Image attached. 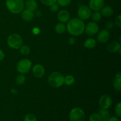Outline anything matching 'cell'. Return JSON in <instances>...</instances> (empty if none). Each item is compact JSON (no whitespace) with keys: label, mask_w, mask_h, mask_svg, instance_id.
Here are the masks:
<instances>
[{"label":"cell","mask_w":121,"mask_h":121,"mask_svg":"<svg viewBox=\"0 0 121 121\" xmlns=\"http://www.w3.org/2000/svg\"><path fill=\"white\" fill-rule=\"evenodd\" d=\"M85 25L83 20L79 18L70 19L67 22L66 30L70 34L73 36H79L85 31Z\"/></svg>","instance_id":"obj_1"},{"label":"cell","mask_w":121,"mask_h":121,"mask_svg":"<svg viewBox=\"0 0 121 121\" xmlns=\"http://www.w3.org/2000/svg\"><path fill=\"white\" fill-rule=\"evenodd\" d=\"M6 7L13 14H19L24 10V2L23 0H7Z\"/></svg>","instance_id":"obj_2"},{"label":"cell","mask_w":121,"mask_h":121,"mask_svg":"<svg viewBox=\"0 0 121 121\" xmlns=\"http://www.w3.org/2000/svg\"><path fill=\"white\" fill-rule=\"evenodd\" d=\"M65 77L60 72H54L51 73L48 78V82L52 87L57 88L64 84Z\"/></svg>","instance_id":"obj_3"},{"label":"cell","mask_w":121,"mask_h":121,"mask_svg":"<svg viewBox=\"0 0 121 121\" xmlns=\"http://www.w3.org/2000/svg\"><path fill=\"white\" fill-rule=\"evenodd\" d=\"M7 44L13 49H19L23 44V40L19 34H12L7 39Z\"/></svg>","instance_id":"obj_4"},{"label":"cell","mask_w":121,"mask_h":121,"mask_svg":"<svg viewBox=\"0 0 121 121\" xmlns=\"http://www.w3.org/2000/svg\"><path fill=\"white\" fill-rule=\"evenodd\" d=\"M85 114L80 108H74L71 110L69 113L70 121H85Z\"/></svg>","instance_id":"obj_5"},{"label":"cell","mask_w":121,"mask_h":121,"mask_svg":"<svg viewBox=\"0 0 121 121\" xmlns=\"http://www.w3.org/2000/svg\"><path fill=\"white\" fill-rule=\"evenodd\" d=\"M31 65L32 63L29 59H21L19 61L17 65V69L20 73L26 74L30 70Z\"/></svg>","instance_id":"obj_6"},{"label":"cell","mask_w":121,"mask_h":121,"mask_svg":"<svg viewBox=\"0 0 121 121\" xmlns=\"http://www.w3.org/2000/svg\"><path fill=\"white\" fill-rule=\"evenodd\" d=\"M92 14V10L87 5H82L78 11L79 18L82 20H86L89 18Z\"/></svg>","instance_id":"obj_7"},{"label":"cell","mask_w":121,"mask_h":121,"mask_svg":"<svg viewBox=\"0 0 121 121\" xmlns=\"http://www.w3.org/2000/svg\"><path fill=\"white\" fill-rule=\"evenodd\" d=\"M85 31L87 35L93 36L99 32V26L95 22H89L85 26Z\"/></svg>","instance_id":"obj_8"},{"label":"cell","mask_w":121,"mask_h":121,"mask_svg":"<svg viewBox=\"0 0 121 121\" xmlns=\"http://www.w3.org/2000/svg\"><path fill=\"white\" fill-rule=\"evenodd\" d=\"M112 104V100L111 97L108 95H104L99 99V105L102 109H108L111 107Z\"/></svg>","instance_id":"obj_9"},{"label":"cell","mask_w":121,"mask_h":121,"mask_svg":"<svg viewBox=\"0 0 121 121\" xmlns=\"http://www.w3.org/2000/svg\"><path fill=\"white\" fill-rule=\"evenodd\" d=\"M104 0H90L89 7L93 11H99L104 6Z\"/></svg>","instance_id":"obj_10"},{"label":"cell","mask_w":121,"mask_h":121,"mask_svg":"<svg viewBox=\"0 0 121 121\" xmlns=\"http://www.w3.org/2000/svg\"><path fill=\"white\" fill-rule=\"evenodd\" d=\"M110 37L109 31L107 30H102L98 32L97 35V40L100 43H105L109 40Z\"/></svg>","instance_id":"obj_11"},{"label":"cell","mask_w":121,"mask_h":121,"mask_svg":"<svg viewBox=\"0 0 121 121\" xmlns=\"http://www.w3.org/2000/svg\"><path fill=\"white\" fill-rule=\"evenodd\" d=\"M33 73L35 78H41L45 74L44 67L40 64H37L33 67Z\"/></svg>","instance_id":"obj_12"},{"label":"cell","mask_w":121,"mask_h":121,"mask_svg":"<svg viewBox=\"0 0 121 121\" xmlns=\"http://www.w3.org/2000/svg\"><path fill=\"white\" fill-rule=\"evenodd\" d=\"M57 19L60 22L65 23L67 22L70 19V15L66 10H61L58 13Z\"/></svg>","instance_id":"obj_13"},{"label":"cell","mask_w":121,"mask_h":121,"mask_svg":"<svg viewBox=\"0 0 121 121\" xmlns=\"http://www.w3.org/2000/svg\"><path fill=\"white\" fill-rule=\"evenodd\" d=\"M107 50L109 52L112 53H117L118 52H121V46L119 43L117 41H113L108 44L107 47Z\"/></svg>","instance_id":"obj_14"},{"label":"cell","mask_w":121,"mask_h":121,"mask_svg":"<svg viewBox=\"0 0 121 121\" xmlns=\"http://www.w3.org/2000/svg\"><path fill=\"white\" fill-rule=\"evenodd\" d=\"M24 7L27 9L34 12L37 9L38 4L35 0H26L24 2Z\"/></svg>","instance_id":"obj_15"},{"label":"cell","mask_w":121,"mask_h":121,"mask_svg":"<svg viewBox=\"0 0 121 121\" xmlns=\"http://www.w3.org/2000/svg\"><path fill=\"white\" fill-rule=\"evenodd\" d=\"M34 12L31 11L28 9H26L21 12V17L24 21H30L34 18Z\"/></svg>","instance_id":"obj_16"},{"label":"cell","mask_w":121,"mask_h":121,"mask_svg":"<svg viewBox=\"0 0 121 121\" xmlns=\"http://www.w3.org/2000/svg\"><path fill=\"white\" fill-rule=\"evenodd\" d=\"M100 14L105 17H110L113 14V10L109 6H104L100 9Z\"/></svg>","instance_id":"obj_17"},{"label":"cell","mask_w":121,"mask_h":121,"mask_svg":"<svg viewBox=\"0 0 121 121\" xmlns=\"http://www.w3.org/2000/svg\"><path fill=\"white\" fill-rule=\"evenodd\" d=\"M96 46V41L93 38H89L86 39L84 43V46L89 49H92Z\"/></svg>","instance_id":"obj_18"},{"label":"cell","mask_w":121,"mask_h":121,"mask_svg":"<svg viewBox=\"0 0 121 121\" xmlns=\"http://www.w3.org/2000/svg\"><path fill=\"white\" fill-rule=\"evenodd\" d=\"M99 115L101 118L102 121H108L110 118V113L108 109L102 108L99 111Z\"/></svg>","instance_id":"obj_19"},{"label":"cell","mask_w":121,"mask_h":121,"mask_svg":"<svg viewBox=\"0 0 121 121\" xmlns=\"http://www.w3.org/2000/svg\"><path fill=\"white\" fill-rule=\"evenodd\" d=\"M54 30L56 32L57 34H61L65 33L66 30V26L65 24L62 22H59V23L57 24L56 25L55 27H54Z\"/></svg>","instance_id":"obj_20"},{"label":"cell","mask_w":121,"mask_h":121,"mask_svg":"<svg viewBox=\"0 0 121 121\" xmlns=\"http://www.w3.org/2000/svg\"><path fill=\"white\" fill-rule=\"evenodd\" d=\"M20 52L22 55L27 56L30 53V48L27 45H22L20 48Z\"/></svg>","instance_id":"obj_21"},{"label":"cell","mask_w":121,"mask_h":121,"mask_svg":"<svg viewBox=\"0 0 121 121\" xmlns=\"http://www.w3.org/2000/svg\"><path fill=\"white\" fill-rule=\"evenodd\" d=\"M74 83V78L72 75H67L64 79V83L67 86L72 85Z\"/></svg>","instance_id":"obj_22"},{"label":"cell","mask_w":121,"mask_h":121,"mask_svg":"<svg viewBox=\"0 0 121 121\" xmlns=\"http://www.w3.org/2000/svg\"><path fill=\"white\" fill-rule=\"evenodd\" d=\"M91 17L92 18L93 22H98L100 21L102 18V15L100 12L99 11H95L93 13H92Z\"/></svg>","instance_id":"obj_23"},{"label":"cell","mask_w":121,"mask_h":121,"mask_svg":"<svg viewBox=\"0 0 121 121\" xmlns=\"http://www.w3.org/2000/svg\"><path fill=\"white\" fill-rule=\"evenodd\" d=\"M15 81H16V83L18 85H24L25 82H26V77L24 75V74L20 73V74L17 75V76L16 77Z\"/></svg>","instance_id":"obj_24"},{"label":"cell","mask_w":121,"mask_h":121,"mask_svg":"<svg viewBox=\"0 0 121 121\" xmlns=\"http://www.w3.org/2000/svg\"><path fill=\"white\" fill-rule=\"evenodd\" d=\"M72 0H57V4L61 7H67L71 3Z\"/></svg>","instance_id":"obj_25"},{"label":"cell","mask_w":121,"mask_h":121,"mask_svg":"<svg viewBox=\"0 0 121 121\" xmlns=\"http://www.w3.org/2000/svg\"><path fill=\"white\" fill-rule=\"evenodd\" d=\"M24 121H37V118L34 115L28 113L25 116Z\"/></svg>","instance_id":"obj_26"},{"label":"cell","mask_w":121,"mask_h":121,"mask_svg":"<svg viewBox=\"0 0 121 121\" xmlns=\"http://www.w3.org/2000/svg\"><path fill=\"white\" fill-rule=\"evenodd\" d=\"M89 121H102V119L99 113H95L90 116Z\"/></svg>","instance_id":"obj_27"},{"label":"cell","mask_w":121,"mask_h":121,"mask_svg":"<svg viewBox=\"0 0 121 121\" xmlns=\"http://www.w3.org/2000/svg\"><path fill=\"white\" fill-rule=\"evenodd\" d=\"M115 112L116 115L118 118L121 117V103L119 102L115 106Z\"/></svg>","instance_id":"obj_28"},{"label":"cell","mask_w":121,"mask_h":121,"mask_svg":"<svg viewBox=\"0 0 121 121\" xmlns=\"http://www.w3.org/2000/svg\"><path fill=\"white\" fill-rule=\"evenodd\" d=\"M56 1L57 0H40V1L43 4L47 6H50L51 5L53 4L56 3Z\"/></svg>","instance_id":"obj_29"},{"label":"cell","mask_w":121,"mask_h":121,"mask_svg":"<svg viewBox=\"0 0 121 121\" xmlns=\"http://www.w3.org/2000/svg\"><path fill=\"white\" fill-rule=\"evenodd\" d=\"M113 87L117 91H120L121 90V82L117 81L115 80L113 82Z\"/></svg>","instance_id":"obj_30"},{"label":"cell","mask_w":121,"mask_h":121,"mask_svg":"<svg viewBox=\"0 0 121 121\" xmlns=\"http://www.w3.org/2000/svg\"><path fill=\"white\" fill-rule=\"evenodd\" d=\"M114 25L118 27V28H121V15H119L115 20Z\"/></svg>","instance_id":"obj_31"},{"label":"cell","mask_w":121,"mask_h":121,"mask_svg":"<svg viewBox=\"0 0 121 121\" xmlns=\"http://www.w3.org/2000/svg\"><path fill=\"white\" fill-rule=\"evenodd\" d=\"M50 9L53 13H56L58 11V9H59V5L56 3L51 5L50 6Z\"/></svg>","instance_id":"obj_32"},{"label":"cell","mask_w":121,"mask_h":121,"mask_svg":"<svg viewBox=\"0 0 121 121\" xmlns=\"http://www.w3.org/2000/svg\"><path fill=\"white\" fill-rule=\"evenodd\" d=\"M114 23H113L112 21H108L107 23L106 24V30H111L113 29V28L114 27Z\"/></svg>","instance_id":"obj_33"},{"label":"cell","mask_w":121,"mask_h":121,"mask_svg":"<svg viewBox=\"0 0 121 121\" xmlns=\"http://www.w3.org/2000/svg\"><path fill=\"white\" fill-rule=\"evenodd\" d=\"M32 32L35 35H38V34H39L40 33V30L38 27H34L32 30Z\"/></svg>","instance_id":"obj_34"},{"label":"cell","mask_w":121,"mask_h":121,"mask_svg":"<svg viewBox=\"0 0 121 121\" xmlns=\"http://www.w3.org/2000/svg\"><path fill=\"white\" fill-rule=\"evenodd\" d=\"M76 43V40L74 37H70L69 39V44L70 45H74Z\"/></svg>","instance_id":"obj_35"},{"label":"cell","mask_w":121,"mask_h":121,"mask_svg":"<svg viewBox=\"0 0 121 121\" xmlns=\"http://www.w3.org/2000/svg\"><path fill=\"white\" fill-rule=\"evenodd\" d=\"M115 80L119 82H121V72H118L117 73L115 76Z\"/></svg>","instance_id":"obj_36"},{"label":"cell","mask_w":121,"mask_h":121,"mask_svg":"<svg viewBox=\"0 0 121 121\" xmlns=\"http://www.w3.org/2000/svg\"><path fill=\"white\" fill-rule=\"evenodd\" d=\"M4 57H5L4 53L3 51H2V50L0 49V61L3 60V59H4Z\"/></svg>","instance_id":"obj_37"},{"label":"cell","mask_w":121,"mask_h":121,"mask_svg":"<svg viewBox=\"0 0 121 121\" xmlns=\"http://www.w3.org/2000/svg\"><path fill=\"white\" fill-rule=\"evenodd\" d=\"M108 121H119V118H117V117H111V118L110 117V118L108 119Z\"/></svg>","instance_id":"obj_38"},{"label":"cell","mask_w":121,"mask_h":121,"mask_svg":"<svg viewBox=\"0 0 121 121\" xmlns=\"http://www.w3.org/2000/svg\"><path fill=\"white\" fill-rule=\"evenodd\" d=\"M10 92H11V93H13V94H16V93L18 92V91H17V90L16 89L12 88V89H11Z\"/></svg>","instance_id":"obj_39"},{"label":"cell","mask_w":121,"mask_h":121,"mask_svg":"<svg viewBox=\"0 0 121 121\" xmlns=\"http://www.w3.org/2000/svg\"><path fill=\"white\" fill-rule=\"evenodd\" d=\"M41 11H37L36 10V12H35V15L37 17H40L41 16V15H42V14H41Z\"/></svg>","instance_id":"obj_40"}]
</instances>
